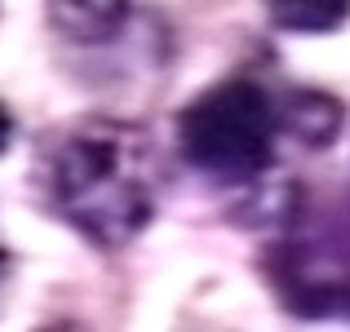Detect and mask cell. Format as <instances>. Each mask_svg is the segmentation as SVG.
Masks as SVG:
<instances>
[{"label": "cell", "instance_id": "cell-1", "mask_svg": "<svg viewBox=\"0 0 350 332\" xmlns=\"http://www.w3.org/2000/svg\"><path fill=\"white\" fill-rule=\"evenodd\" d=\"M53 191L62 213L98 244H124L151 221V191L129 173L124 137L76 133L53 164Z\"/></svg>", "mask_w": 350, "mask_h": 332}, {"label": "cell", "instance_id": "cell-2", "mask_svg": "<svg viewBox=\"0 0 350 332\" xmlns=\"http://www.w3.org/2000/svg\"><path fill=\"white\" fill-rule=\"evenodd\" d=\"M178 142L196 169L217 178L262 173L275 146V107L248 80H222L191 98L178 120Z\"/></svg>", "mask_w": 350, "mask_h": 332}, {"label": "cell", "instance_id": "cell-3", "mask_svg": "<svg viewBox=\"0 0 350 332\" xmlns=\"http://www.w3.org/2000/svg\"><path fill=\"white\" fill-rule=\"evenodd\" d=\"M49 18L53 27H58L67 40L76 44H107L111 36L124 31V18L129 9L124 5H94V0H85V5H76V0H67V5H49Z\"/></svg>", "mask_w": 350, "mask_h": 332}, {"label": "cell", "instance_id": "cell-4", "mask_svg": "<svg viewBox=\"0 0 350 332\" xmlns=\"http://www.w3.org/2000/svg\"><path fill=\"white\" fill-rule=\"evenodd\" d=\"M266 18L284 31H337L350 18V5L346 0H275Z\"/></svg>", "mask_w": 350, "mask_h": 332}, {"label": "cell", "instance_id": "cell-5", "mask_svg": "<svg viewBox=\"0 0 350 332\" xmlns=\"http://www.w3.org/2000/svg\"><path fill=\"white\" fill-rule=\"evenodd\" d=\"M288 124L297 128V137H306V142L324 146V142H333V137H337L342 107H337L333 98L324 102V94H301L297 107H293V120H288Z\"/></svg>", "mask_w": 350, "mask_h": 332}, {"label": "cell", "instance_id": "cell-6", "mask_svg": "<svg viewBox=\"0 0 350 332\" xmlns=\"http://www.w3.org/2000/svg\"><path fill=\"white\" fill-rule=\"evenodd\" d=\"M9 142H14V115H9L5 102H0V155L9 151Z\"/></svg>", "mask_w": 350, "mask_h": 332}, {"label": "cell", "instance_id": "cell-7", "mask_svg": "<svg viewBox=\"0 0 350 332\" xmlns=\"http://www.w3.org/2000/svg\"><path fill=\"white\" fill-rule=\"evenodd\" d=\"M36 332H89V328L76 324V319H62V324H44V328H36Z\"/></svg>", "mask_w": 350, "mask_h": 332}]
</instances>
